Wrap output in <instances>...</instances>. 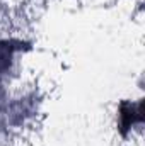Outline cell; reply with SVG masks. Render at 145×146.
Returning <instances> with one entry per match:
<instances>
[{
    "label": "cell",
    "instance_id": "1",
    "mask_svg": "<svg viewBox=\"0 0 145 146\" xmlns=\"http://www.w3.org/2000/svg\"><path fill=\"white\" fill-rule=\"evenodd\" d=\"M144 121V104L142 100L133 104V102H123L118 109V129L121 134H126L132 127L137 124H142Z\"/></svg>",
    "mask_w": 145,
    "mask_h": 146
}]
</instances>
